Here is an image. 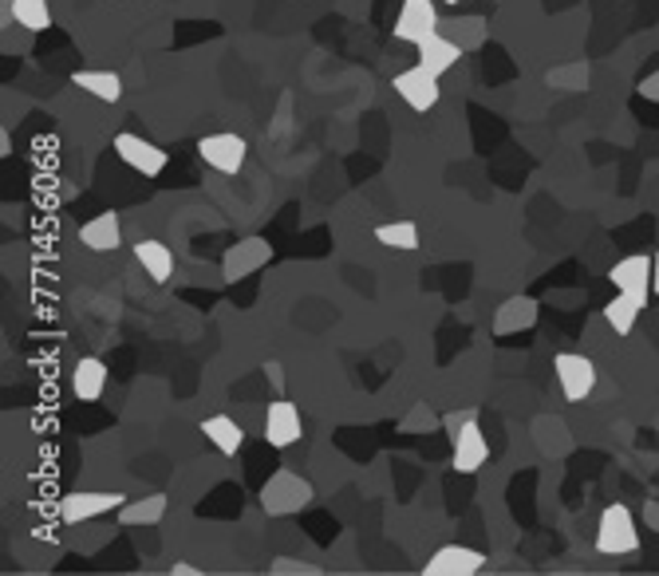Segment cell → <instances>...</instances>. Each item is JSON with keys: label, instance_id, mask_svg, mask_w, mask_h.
Returning <instances> with one entry per match:
<instances>
[{"label": "cell", "instance_id": "obj_1", "mask_svg": "<svg viewBox=\"0 0 659 576\" xmlns=\"http://www.w3.org/2000/svg\"><path fill=\"white\" fill-rule=\"evenodd\" d=\"M312 502V482L300 478L297 470H277L268 473V482L261 485V509L268 517H292Z\"/></svg>", "mask_w": 659, "mask_h": 576}, {"label": "cell", "instance_id": "obj_2", "mask_svg": "<svg viewBox=\"0 0 659 576\" xmlns=\"http://www.w3.org/2000/svg\"><path fill=\"white\" fill-rule=\"evenodd\" d=\"M639 549V529H636V517H632L628 505L612 502L600 514L597 525V553L604 556H628Z\"/></svg>", "mask_w": 659, "mask_h": 576}, {"label": "cell", "instance_id": "obj_3", "mask_svg": "<svg viewBox=\"0 0 659 576\" xmlns=\"http://www.w3.org/2000/svg\"><path fill=\"white\" fill-rule=\"evenodd\" d=\"M273 261V245H268L265 237H241L238 245L226 249V257H221V280L226 285H238V280L253 277V273H261V268Z\"/></svg>", "mask_w": 659, "mask_h": 576}, {"label": "cell", "instance_id": "obj_4", "mask_svg": "<svg viewBox=\"0 0 659 576\" xmlns=\"http://www.w3.org/2000/svg\"><path fill=\"white\" fill-rule=\"evenodd\" d=\"M556 383H561V395L568 403H585L588 395L597 392V363L588 356H577V351H561L553 360Z\"/></svg>", "mask_w": 659, "mask_h": 576}, {"label": "cell", "instance_id": "obj_5", "mask_svg": "<svg viewBox=\"0 0 659 576\" xmlns=\"http://www.w3.org/2000/svg\"><path fill=\"white\" fill-rule=\"evenodd\" d=\"M197 155H202V163H206L209 170H217V175H238L249 158V146L241 134L217 131V134H206V139L197 143Z\"/></svg>", "mask_w": 659, "mask_h": 576}, {"label": "cell", "instance_id": "obj_6", "mask_svg": "<svg viewBox=\"0 0 659 576\" xmlns=\"http://www.w3.org/2000/svg\"><path fill=\"white\" fill-rule=\"evenodd\" d=\"M115 155L123 158L131 170H139L143 178H158L166 170V163H170L163 146L143 139V134H131V131L115 134Z\"/></svg>", "mask_w": 659, "mask_h": 576}, {"label": "cell", "instance_id": "obj_7", "mask_svg": "<svg viewBox=\"0 0 659 576\" xmlns=\"http://www.w3.org/2000/svg\"><path fill=\"white\" fill-rule=\"evenodd\" d=\"M127 497L123 494H111V490H75V494H63L60 497V517L68 525H80V521H92V517H104L123 509Z\"/></svg>", "mask_w": 659, "mask_h": 576}, {"label": "cell", "instance_id": "obj_8", "mask_svg": "<svg viewBox=\"0 0 659 576\" xmlns=\"http://www.w3.org/2000/svg\"><path fill=\"white\" fill-rule=\"evenodd\" d=\"M392 87H395V95H399L403 104L411 107V111H431V107H439V99H443L439 75H431L427 68H419V63L395 75Z\"/></svg>", "mask_w": 659, "mask_h": 576}, {"label": "cell", "instance_id": "obj_9", "mask_svg": "<svg viewBox=\"0 0 659 576\" xmlns=\"http://www.w3.org/2000/svg\"><path fill=\"white\" fill-rule=\"evenodd\" d=\"M486 458H490V443H486L478 419L470 415V419H466L451 439V466L458 473H475L486 466Z\"/></svg>", "mask_w": 659, "mask_h": 576}, {"label": "cell", "instance_id": "obj_10", "mask_svg": "<svg viewBox=\"0 0 659 576\" xmlns=\"http://www.w3.org/2000/svg\"><path fill=\"white\" fill-rule=\"evenodd\" d=\"M434 32H439V9H434V0H403L399 16H395V40L419 48Z\"/></svg>", "mask_w": 659, "mask_h": 576}, {"label": "cell", "instance_id": "obj_11", "mask_svg": "<svg viewBox=\"0 0 659 576\" xmlns=\"http://www.w3.org/2000/svg\"><path fill=\"white\" fill-rule=\"evenodd\" d=\"M486 568V553L478 549H466V545H443L434 549V556L422 565L427 576H475Z\"/></svg>", "mask_w": 659, "mask_h": 576}, {"label": "cell", "instance_id": "obj_12", "mask_svg": "<svg viewBox=\"0 0 659 576\" xmlns=\"http://www.w3.org/2000/svg\"><path fill=\"white\" fill-rule=\"evenodd\" d=\"M300 434H304V422H300L297 403H289V399L268 403V415H265V439H268V446L285 451V446L297 443Z\"/></svg>", "mask_w": 659, "mask_h": 576}, {"label": "cell", "instance_id": "obj_13", "mask_svg": "<svg viewBox=\"0 0 659 576\" xmlns=\"http://www.w3.org/2000/svg\"><path fill=\"white\" fill-rule=\"evenodd\" d=\"M651 268H656V261L648 253L620 257L616 265L608 268V285L616 288V292H651Z\"/></svg>", "mask_w": 659, "mask_h": 576}, {"label": "cell", "instance_id": "obj_14", "mask_svg": "<svg viewBox=\"0 0 659 576\" xmlns=\"http://www.w3.org/2000/svg\"><path fill=\"white\" fill-rule=\"evenodd\" d=\"M537 316H541V309H537L534 297H510L498 309L494 316V332L498 336H517V332H529L537 324Z\"/></svg>", "mask_w": 659, "mask_h": 576}, {"label": "cell", "instance_id": "obj_15", "mask_svg": "<svg viewBox=\"0 0 659 576\" xmlns=\"http://www.w3.org/2000/svg\"><path fill=\"white\" fill-rule=\"evenodd\" d=\"M644 304H648V292H616V297L604 304L608 328L616 332V336H628V332L636 328V320H639V312H644Z\"/></svg>", "mask_w": 659, "mask_h": 576}, {"label": "cell", "instance_id": "obj_16", "mask_svg": "<svg viewBox=\"0 0 659 576\" xmlns=\"http://www.w3.org/2000/svg\"><path fill=\"white\" fill-rule=\"evenodd\" d=\"M458 60H463V48L454 40H446V36H439V32L419 44V68H427V72L439 75V80H443Z\"/></svg>", "mask_w": 659, "mask_h": 576}, {"label": "cell", "instance_id": "obj_17", "mask_svg": "<svg viewBox=\"0 0 659 576\" xmlns=\"http://www.w3.org/2000/svg\"><path fill=\"white\" fill-rule=\"evenodd\" d=\"M80 241L92 249V253H115L119 241H123V226H119L115 214H99L80 226Z\"/></svg>", "mask_w": 659, "mask_h": 576}, {"label": "cell", "instance_id": "obj_18", "mask_svg": "<svg viewBox=\"0 0 659 576\" xmlns=\"http://www.w3.org/2000/svg\"><path fill=\"white\" fill-rule=\"evenodd\" d=\"M134 261H139L146 277L158 280V285H166V280L175 277V253H170L163 241H155V237H146V241L134 245Z\"/></svg>", "mask_w": 659, "mask_h": 576}, {"label": "cell", "instance_id": "obj_19", "mask_svg": "<svg viewBox=\"0 0 659 576\" xmlns=\"http://www.w3.org/2000/svg\"><path fill=\"white\" fill-rule=\"evenodd\" d=\"M72 83L80 87V92H87L92 99H99V104H119L123 99V80L115 72H99V68H83V72L72 75Z\"/></svg>", "mask_w": 659, "mask_h": 576}, {"label": "cell", "instance_id": "obj_20", "mask_svg": "<svg viewBox=\"0 0 659 576\" xmlns=\"http://www.w3.org/2000/svg\"><path fill=\"white\" fill-rule=\"evenodd\" d=\"M202 434H206L209 443L226 454V458H233V454L245 446V431H241V422L229 419V415H209V419H202Z\"/></svg>", "mask_w": 659, "mask_h": 576}, {"label": "cell", "instance_id": "obj_21", "mask_svg": "<svg viewBox=\"0 0 659 576\" xmlns=\"http://www.w3.org/2000/svg\"><path fill=\"white\" fill-rule=\"evenodd\" d=\"M104 387H107V363H104V360L87 356V360L75 363V371H72V392H75V399L95 403L99 395H104Z\"/></svg>", "mask_w": 659, "mask_h": 576}, {"label": "cell", "instance_id": "obj_22", "mask_svg": "<svg viewBox=\"0 0 659 576\" xmlns=\"http://www.w3.org/2000/svg\"><path fill=\"white\" fill-rule=\"evenodd\" d=\"M9 16L24 32H48L52 28V9L48 0H9Z\"/></svg>", "mask_w": 659, "mask_h": 576}, {"label": "cell", "instance_id": "obj_23", "mask_svg": "<svg viewBox=\"0 0 659 576\" xmlns=\"http://www.w3.org/2000/svg\"><path fill=\"white\" fill-rule=\"evenodd\" d=\"M375 241L383 249H395V253H411V249H419V226L415 221H383V226H375Z\"/></svg>", "mask_w": 659, "mask_h": 576}, {"label": "cell", "instance_id": "obj_24", "mask_svg": "<svg viewBox=\"0 0 659 576\" xmlns=\"http://www.w3.org/2000/svg\"><path fill=\"white\" fill-rule=\"evenodd\" d=\"M166 514V494H146L143 502H123L119 521L123 525H155Z\"/></svg>", "mask_w": 659, "mask_h": 576}, {"label": "cell", "instance_id": "obj_25", "mask_svg": "<svg viewBox=\"0 0 659 576\" xmlns=\"http://www.w3.org/2000/svg\"><path fill=\"white\" fill-rule=\"evenodd\" d=\"M273 573H277V576H292V573L316 576L320 568H316V565H309V561H292V556H277V561H273Z\"/></svg>", "mask_w": 659, "mask_h": 576}, {"label": "cell", "instance_id": "obj_26", "mask_svg": "<svg viewBox=\"0 0 659 576\" xmlns=\"http://www.w3.org/2000/svg\"><path fill=\"white\" fill-rule=\"evenodd\" d=\"M639 95H644V99H651V104H659V68L639 80Z\"/></svg>", "mask_w": 659, "mask_h": 576}, {"label": "cell", "instance_id": "obj_27", "mask_svg": "<svg viewBox=\"0 0 659 576\" xmlns=\"http://www.w3.org/2000/svg\"><path fill=\"white\" fill-rule=\"evenodd\" d=\"M651 261H656V268H651V292L659 297V249L651 253Z\"/></svg>", "mask_w": 659, "mask_h": 576}, {"label": "cell", "instance_id": "obj_28", "mask_svg": "<svg viewBox=\"0 0 659 576\" xmlns=\"http://www.w3.org/2000/svg\"><path fill=\"white\" fill-rule=\"evenodd\" d=\"M175 576H197V568L190 565V561H178V565H175Z\"/></svg>", "mask_w": 659, "mask_h": 576}, {"label": "cell", "instance_id": "obj_29", "mask_svg": "<svg viewBox=\"0 0 659 576\" xmlns=\"http://www.w3.org/2000/svg\"><path fill=\"white\" fill-rule=\"evenodd\" d=\"M265 375H273V383H277V387H280V383H285V375H280L277 363H265Z\"/></svg>", "mask_w": 659, "mask_h": 576}, {"label": "cell", "instance_id": "obj_30", "mask_svg": "<svg viewBox=\"0 0 659 576\" xmlns=\"http://www.w3.org/2000/svg\"><path fill=\"white\" fill-rule=\"evenodd\" d=\"M648 514H651V517H656V521H659V505H651V509H648Z\"/></svg>", "mask_w": 659, "mask_h": 576}, {"label": "cell", "instance_id": "obj_31", "mask_svg": "<svg viewBox=\"0 0 659 576\" xmlns=\"http://www.w3.org/2000/svg\"><path fill=\"white\" fill-rule=\"evenodd\" d=\"M446 4H463V0H446Z\"/></svg>", "mask_w": 659, "mask_h": 576}]
</instances>
